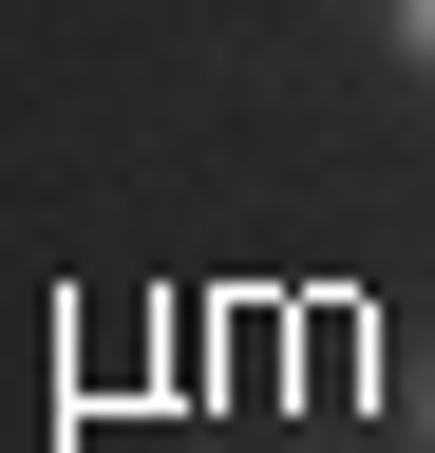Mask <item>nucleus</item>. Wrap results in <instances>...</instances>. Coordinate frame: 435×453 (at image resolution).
<instances>
[{
	"mask_svg": "<svg viewBox=\"0 0 435 453\" xmlns=\"http://www.w3.org/2000/svg\"><path fill=\"white\" fill-rule=\"evenodd\" d=\"M398 416H416V453H435V359H416V378H398Z\"/></svg>",
	"mask_w": 435,
	"mask_h": 453,
	"instance_id": "1",
	"label": "nucleus"
},
{
	"mask_svg": "<svg viewBox=\"0 0 435 453\" xmlns=\"http://www.w3.org/2000/svg\"><path fill=\"white\" fill-rule=\"evenodd\" d=\"M398 38H416V76H435V0H398Z\"/></svg>",
	"mask_w": 435,
	"mask_h": 453,
	"instance_id": "2",
	"label": "nucleus"
}]
</instances>
